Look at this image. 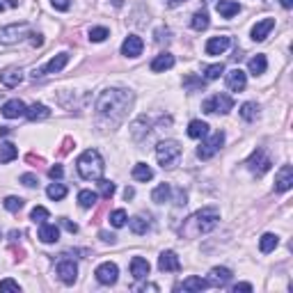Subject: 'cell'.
<instances>
[{
	"label": "cell",
	"mask_w": 293,
	"mask_h": 293,
	"mask_svg": "<svg viewBox=\"0 0 293 293\" xmlns=\"http://www.w3.org/2000/svg\"><path fill=\"white\" fill-rule=\"evenodd\" d=\"M96 279H99L101 284H105V286H110V284L117 282V275H120V268H117V263L112 261H105L101 263L99 268H96Z\"/></svg>",
	"instance_id": "8"
},
{
	"label": "cell",
	"mask_w": 293,
	"mask_h": 293,
	"mask_svg": "<svg viewBox=\"0 0 293 293\" xmlns=\"http://www.w3.org/2000/svg\"><path fill=\"white\" fill-rule=\"evenodd\" d=\"M158 268L163 270V273H177V270H181V261H179V257L172 252V250H167V252H163L158 257Z\"/></svg>",
	"instance_id": "14"
},
{
	"label": "cell",
	"mask_w": 293,
	"mask_h": 293,
	"mask_svg": "<svg viewBox=\"0 0 293 293\" xmlns=\"http://www.w3.org/2000/svg\"><path fill=\"white\" fill-rule=\"evenodd\" d=\"M32 46H41V35H32Z\"/></svg>",
	"instance_id": "56"
},
{
	"label": "cell",
	"mask_w": 293,
	"mask_h": 293,
	"mask_svg": "<svg viewBox=\"0 0 293 293\" xmlns=\"http://www.w3.org/2000/svg\"><path fill=\"white\" fill-rule=\"evenodd\" d=\"M108 37H110L108 28H92V30H90V39L96 41V44H99V41H105Z\"/></svg>",
	"instance_id": "43"
},
{
	"label": "cell",
	"mask_w": 293,
	"mask_h": 293,
	"mask_svg": "<svg viewBox=\"0 0 293 293\" xmlns=\"http://www.w3.org/2000/svg\"><path fill=\"white\" fill-rule=\"evenodd\" d=\"M245 85H248V76H245V71L241 69H231L227 74V87L231 92H241L245 90Z\"/></svg>",
	"instance_id": "17"
},
{
	"label": "cell",
	"mask_w": 293,
	"mask_h": 293,
	"mask_svg": "<svg viewBox=\"0 0 293 293\" xmlns=\"http://www.w3.org/2000/svg\"><path fill=\"white\" fill-rule=\"evenodd\" d=\"M190 25H193V30H197V32L206 30V28H209V14H206V12H195Z\"/></svg>",
	"instance_id": "33"
},
{
	"label": "cell",
	"mask_w": 293,
	"mask_h": 293,
	"mask_svg": "<svg viewBox=\"0 0 293 293\" xmlns=\"http://www.w3.org/2000/svg\"><path fill=\"white\" fill-rule=\"evenodd\" d=\"M126 220H129V215H126L124 209H117V211H112V213H110V224H112V227H117V229L124 227Z\"/></svg>",
	"instance_id": "38"
},
{
	"label": "cell",
	"mask_w": 293,
	"mask_h": 293,
	"mask_svg": "<svg viewBox=\"0 0 293 293\" xmlns=\"http://www.w3.org/2000/svg\"><path fill=\"white\" fill-rule=\"evenodd\" d=\"M206 286H209V282H206V279H202V277H188V279H184V282H181L179 288H184V291H204Z\"/></svg>",
	"instance_id": "30"
},
{
	"label": "cell",
	"mask_w": 293,
	"mask_h": 293,
	"mask_svg": "<svg viewBox=\"0 0 293 293\" xmlns=\"http://www.w3.org/2000/svg\"><path fill=\"white\" fill-rule=\"evenodd\" d=\"M46 195H48L53 202H60V199L67 197V186L65 184H50L48 188H46Z\"/></svg>",
	"instance_id": "34"
},
{
	"label": "cell",
	"mask_w": 293,
	"mask_h": 293,
	"mask_svg": "<svg viewBox=\"0 0 293 293\" xmlns=\"http://www.w3.org/2000/svg\"><path fill=\"white\" fill-rule=\"evenodd\" d=\"M291 186H293V167L291 165H282L277 172V179H275V190L286 193V190H291Z\"/></svg>",
	"instance_id": "10"
},
{
	"label": "cell",
	"mask_w": 293,
	"mask_h": 293,
	"mask_svg": "<svg viewBox=\"0 0 293 293\" xmlns=\"http://www.w3.org/2000/svg\"><path fill=\"white\" fill-rule=\"evenodd\" d=\"M229 46H231V39H229L227 35L211 37V39L206 41V53H209V55H222Z\"/></svg>",
	"instance_id": "15"
},
{
	"label": "cell",
	"mask_w": 293,
	"mask_h": 293,
	"mask_svg": "<svg viewBox=\"0 0 293 293\" xmlns=\"http://www.w3.org/2000/svg\"><path fill=\"white\" fill-rule=\"evenodd\" d=\"M245 165H248V167L252 169V172L257 174V177H261V174L268 172L273 163H270V158L266 156V151H263V149H257V151H252V156L248 158V163H245Z\"/></svg>",
	"instance_id": "7"
},
{
	"label": "cell",
	"mask_w": 293,
	"mask_h": 293,
	"mask_svg": "<svg viewBox=\"0 0 293 293\" xmlns=\"http://www.w3.org/2000/svg\"><path fill=\"white\" fill-rule=\"evenodd\" d=\"M222 74H224L222 62H220V65H211V67H206V69H204V78H206V80H218Z\"/></svg>",
	"instance_id": "39"
},
{
	"label": "cell",
	"mask_w": 293,
	"mask_h": 293,
	"mask_svg": "<svg viewBox=\"0 0 293 293\" xmlns=\"http://www.w3.org/2000/svg\"><path fill=\"white\" fill-rule=\"evenodd\" d=\"M231 108H233V99L229 94H213L202 103V110L204 112H209V114H213V112L227 114Z\"/></svg>",
	"instance_id": "5"
},
{
	"label": "cell",
	"mask_w": 293,
	"mask_h": 293,
	"mask_svg": "<svg viewBox=\"0 0 293 293\" xmlns=\"http://www.w3.org/2000/svg\"><path fill=\"white\" fill-rule=\"evenodd\" d=\"M215 10H218L220 16H224V19H231V16H236L241 12V5H239V3H233V0H218Z\"/></svg>",
	"instance_id": "23"
},
{
	"label": "cell",
	"mask_w": 293,
	"mask_h": 293,
	"mask_svg": "<svg viewBox=\"0 0 293 293\" xmlns=\"http://www.w3.org/2000/svg\"><path fill=\"white\" fill-rule=\"evenodd\" d=\"M188 135L193 140L206 138V135H209V124H206V122H202V120H193L188 124Z\"/></svg>",
	"instance_id": "25"
},
{
	"label": "cell",
	"mask_w": 293,
	"mask_h": 293,
	"mask_svg": "<svg viewBox=\"0 0 293 293\" xmlns=\"http://www.w3.org/2000/svg\"><path fill=\"white\" fill-rule=\"evenodd\" d=\"M266 67H268V60H266V55H254L252 60L248 62V69H250V74L252 76H261L263 71H266Z\"/></svg>",
	"instance_id": "27"
},
{
	"label": "cell",
	"mask_w": 293,
	"mask_h": 293,
	"mask_svg": "<svg viewBox=\"0 0 293 293\" xmlns=\"http://www.w3.org/2000/svg\"><path fill=\"white\" fill-rule=\"evenodd\" d=\"M218 220H220V211L215 209V206H206V209L197 211L193 218H188V222L195 227L193 233H209L215 229Z\"/></svg>",
	"instance_id": "3"
},
{
	"label": "cell",
	"mask_w": 293,
	"mask_h": 293,
	"mask_svg": "<svg viewBox=\"0 0 293 293\" xmlns=\"http://www.w3.org/2000/svg\"><path fill=\"white\" fill-rule=\"evenodd\" d=\"M3 206H5L7 211H12V213H19V211L23 209V199L21 197H5Z\"/></svg>",
	"instance_id": "41"
},
{
	"label": "cell",
	"mask_w": 293,
	"mask_h": 293,
	"mask_svg": "<svg viewBox=\"0 0 293 293\" xmlns=\"http://www.w3.org/2000/svg\"><path fill=\"white\" fill-rule=\"evenodd\" d=\"M239 291H243V293H250V291H252V284H248V282H241V284H236V286H233V293H239Z\"/></svg>",
	"instance_id": "49"
},
{
	"label": "cell",
	"mask_w": 293,
	"mask_h": 293,
	"mask_svg": "<svg viewBox=\"0 0 293 293\" xmlns=\"http://www.w3.org/2000/svg\"><path fill=\"white\" fill-rule=\"evenodd\" d=\"M129 224H131V231L138 233V236H142V233H147L151 229V222L144 218V215H135V218L131 220Z\"/></svg>",
	"instance_id": "29"
},
{
	"label": "cell",
	"mask_w": 293,
	"mask_h": 293,
	"mask_svg": "<svg viewBox=\"0 0 293 293\" xmlns=\"http://www.w3.org/2000/svg\"><path fill=\"white\" fill-rule=\"evenodd\" d=\"M10 126H0V138H5V135H10Z\"/></svg>",
	"instance_id": "55"
},
{
	"label": "cell",
	"mask_w": 293,
	"mask_h": 293,
	"mask_svg": "<svg viewBox=\"0 0 293 293\" xmlns=\"http://www.w3.org/2000/svg\"><path fill=\"white\" fill-rule=\"evenodd\" d=\"M25 117L30 122H39V120H46V117H50V110L46 108L44 103H32L30 108L25 110Z\"/></svg>",
	"instance_id": "26"
},
{
	"label": "cell",
	"mask_w": 293,
	"mask_h": 293,
	"mask_svg": "<svg viewBox=\"0 0 293 293\" xmlns=\"http://www.w3.org/2000/svg\"><path fill=\"white\" fill-rule=\"evenodd\" d=\"M279 5H282L284 10H291V7H293V0H279Z\"/></svg>",
	"instance_id": "54"
},
{
	"label": "cell",
	"mask_w": 293,
	"mask_h": 293,
	"mask_svg": "<svg viewBox=\"0 0 293 293\" xmlns=\"http://www.w3.org/2000/svg\"><path fill=\"white\" fill-rule=\"evenodd\" d=\"M67 65H69V53H60V55H55V57H50V60L41 67V71H44V74H57V71H62Z\"/></svg>",
	"instance_id": "18"
},
{
	"label": "cell",
	"mask_w": 293,
	"mask_h": 293,
	"mask_svg": "<svg viewBox=\"0 0 293 293\" xmlns=\"http://www.w3.org/2000/svg\"><path fill=\"white\" fill-rule=\"evenodd\" d=\"M48 174H50V177H53V179H60L62 174H65V169H62L60 165H53V167L48 169Z\"/></svg>",
	"instance_id": "50"
},
{
	"label": "cell",
	"mask_w": 293,
	"mask_h": 293,
	"mask_svg": "<svg viewBox=\"0 0 293 293\" xmlns=\"http://www.w3.org/2000/svg\"><path fill=\"white\" fill-rule=\"evenodd\" d=\"M140 291H158V286L156 284H144V286H140Z\"/></svg>",
	"instance_id": "53"
},
{
	"label": "cell",
	"mask_w": 293,
	"mask_h": 293,
	"mask_svg": "<svg viewBox=\"0 0 293 293\" xmlns=\"http://www.w3.org/2000/svg\"><path fill=\"white\" fill-rule=\"evenodd\" d=\"M277 243H279V239L275 236V233H263L261 241H259V250H261L263 254H268L277 248Z\"/></svg>",
	"instance_id": "31"
},
{
	"label": "cell",
	"mask_w": 293,
	"mask_h": 293,
	"mask_svg": "<svg viewBox=\"0 0 293 293\" xmlns=\"http://www.w3.org/2000/svg\"><path fill=\"white\" fill-rule=\"evenodd\" d=\"M21 184L28 186V188H35V186H37V177H35V174H23V177H21Z\"/></svg>",
	"instance_id": "47"
},
{
	"label": "cell",
	"mask_w": 293,
	"mask_h": 293,
	"mask_svg": "<svg viewBox=\"0 0 293 293\" xmlns=\"http://www.w3.org/2000/svg\"><path fill=\"white\" fill-rule=\"evenodd\" d=\"M16 156H19V149H16L12 142H3V144H0V163H12Z\"/></svg>",
	"instance_id": "32"
},
{
	"label": "cell",
	"mask_w": 293,
	"mask_h": 293,
	"mask_svg": "<svg viewBox=\"0 0 293 293\" xmlns=\"http://www.w3.org/2000/svg\"><path fill=\"white\" fill-rule=\"evenodd\" d=\"M25 110H28V105H25L21 99H12L3 105V114H5L7 120H19V117L25 114Z\"/></svg>",
	"instance_id": "16"
},
{
	"label": "cell",
	"mask_w": 293,
	"mask_h": 293,
	"mask_svg": "<svg viewBox=\"0 0 293 293\" xmlns=\"http://www.w3.org/2000/svg\"><path fill=\"white\" fill-rule=\"evenodd\" d=\"M99 195L103 199H110L114 195V184L108 179H99Z\"/></svg>",
	"instance_id": "40"
},
{
	"label": "cell",
	"mask_w": 293,
	"mask_h": 293,
	"mask_svg": "<svg viewBox=\"0 0 293 293\" xmlns=\"http://www.w3.org/2000/svg\"><path fill=\"white\" fill-rule=\"evenodd\" d=\"M0 291H14V293H19L21 286H19V282H14V279H3V282H0Z\"/></svg>",
	"instance_id": "44"
},
{
	"label": "cell",
	"mask_w": 293,
	"mask_h": 293,
	"mask_svg": "<svg viewBox=\"0 0 293 293\" xmlns=\"http://www.w3.org/2000/svg\"><path fill=\"white\" fill-rule=\"evenodd\" d=\"M131 103H133V94L129 90H105L96 99V110L103 117H112L114 122H120Z\"/></svg>",
	"instance_id": "1"
},
{
	"label": "cell",
	"mask_w": 293,
	"mask_h": 293,
	"mask_svg": "<svg viewBox=\"0 0 293 293\" xmlns=\"http://www.w3.org/2000/svg\"><path fill=\"white\" fill-rule=\"evenodd\" d=\"M50 5H53L57 12H67L69 5H71V0H50Z\"/></svg>",
	"instance_id": "45"
},
{
	"label": "cell",
	"mask_w": 293,
	"mask_h": 293,
	"mask_svg": "<svg viewBox=\"0 0 293 293\" xmlns=\"http://www.w3.org/2000/svg\"><path fill=\"white\" fill-rule=\"evenodd\" d=\"M169 195H172V188H169L167 184H160L158 188H154V193H151V199H154L156 204H165L169 199Z\"/></svg>",
	"instance_id": "35"
},
{
	"label": "cell",
	"mask_w": 293,
	"mask_h": 293,
	"mask_svg": "<svg viewBox=\"0 0 293 293\" xmlns=\"http://www.w3.org/2000/svg\"><path fill=\"white\" fill-rule=\"evenodd\" d=\"M21 80H23V71L21 69H5L0 74V83L5 87H16V85H21Z\"/></svg>",
	"instance_id": "24"
},
{
	"label": "cell",
	"mask_w": 293,
	"mask_h": 293,
	"mask_svg": "<svg viewBox=\"0 0 293 293\" xmlns=\"http://www.w3.org/2000/svg\"><path fill=\"white\" fill-rule=\"evenodd\" d=\"M229 279H231V270L229 268H222V266H215V268H211V273H209V286H218V288H222V286H227L229 284Z\"/></svg>",
	"instance_id": "12"
},
{
	"label": "cell",
	"mask_w": 293,
	"mask_h": 293,
	"mask_svg": "<svg viewBox=\"0 0 293 293\" xmlns=\"http://www.w3.org/2000/svg\"><path fill=\"white\" fill-rule=\"evenodd\" d=\"M156 158L163 167H174L177 160L181 158V144L177 140H163L156 147Z\"/></svg>",
	"instance_id": "4"
},
{
	"label": "cell",
	"mask_w": 293,
	"mask_h": 293,
	"mask_svg": "<svg viewBox=\"0 0 293 293\" xmlns=\"http://www.w3.org/2000/svg\"><path fill=\"white\" fill-rule=\"evenodd\" d=\"M163 3L167 7H177V5H181V3H186V0H163Z\"/></svg>",
	"instance_id": "52"
},
{
	"label": "cell",
	"mask_w": 293,
	"mask_h": 293,
	"mask_svg": "<svg viewBox=\"0 0 293 293\" xmlns=\"http://www.w3.org/2000/svg\"><path fill=\"white\" fill-rule=\"evenodd\" d=\"M99 236H101V241H105V243H114V239H117L114 233H108V231H101Z\"/></svg>",
	"instance_id": "51"
},
{
	"label": "cell",
	"mask_w": 293,
	"mask_h": 293,
	"mask_svg": "<svg viewBox=\"0 0 293 293\" xmlns=\"http://www.w3.org/2000/svg\"><path fill=\"white\" fill-rule=\"evenodd\" d=\"M174 67V55L172 53H160L154 57V62H151V71H156V74H160V71H167Z\"/></svg>",
	"instance_id": "21"
},
{
	"label": "cell",
	"mask_w": 293,
	"mask_h": 293,
	"mask_svg": "<svg viewBox=\"0 0 293 293\" xmlns=\"http://www.w3.org/2000/svg\"><path fill=\"white\" fill-rule=\"evenodd\" d=\"M60 239V229L55 227L50 222H41L39 227V241L41 243H55V241Z\"/></svg>",
	"instance_id": "22"
},
{
	"label": "cell",
	"mask_w": 293,
	"mask_h": 293,
	"mask_svg": "<svg viewBox=\"0 0 293 293\" xmlns=\"http://www.w3.org/2000/svg\"><path fill=\"white\" fill-rule=\"evenodd\" d=\"M275 28V19H263V21H259L257 25L252 28V39L254 41H263L266 37L270 35V30Z\"/></svg>",
	"instance_id": "20"
},
{
	"label": "cell",
	"mask_w": 293,
	"mask_h": 293,
	"mask_svg": "<svg viewBox=\"0 0 293 293\" xmlns=\"http://www.w3.org/2000/svg\"><path fill=\"white\" fill-rule=\"evenodd\" d=\"M184 85L188 87V90H197V87H204V80H197V78H193V76H190V78L184 80Z\"/></svg>",
	"instance_id": "46"
},
{
	"label": "cell",
	"mask_w": 293,
	"mask_h": 293,
	"mask_svg": "<svg viewBox=\"0 0 293 293\" xmlns=\"http://www.w3.org/2000/svg\"><path fill=\"white\" fill-rule=\"evenodd\" d=\"M257 114H259V105L257 103H243L241 105V117H243L245 122H254L257 120Z\"/></svg>",
	"instance_id": "37"
},
{
	"label": "cell",
	"mask_w": 293,
	"mask_h": 293,
	"mask_svg": "<svg viewBox=\"0 0 293 293\" xmlns=\"http://www.w3.org/2000/svg\"><path fill=\"white\" fill-rule=\"evenodd\" d=\"M57 275H60V279L65 284H74L76 277H78V266H76V261L62 259V261L57 263Z\"/></svg>",
	"instance_id": "9"
},
{
	"label": "cell",
	"mask_w": 293,
	"mask_h": 293,
	"mask_svg": "<svg viewBox=\"0 0 293 293\" xmlns=\"http://www.w3.org/2000/svg\"><path fill=\"white\" fill-rule=\"evenodd\" d=\"M60 224H62V227H65L69 233H76V231H78V224L71 222V220H67V218H62V220H60Z\"/></svg>",
	"instance_id": "48"
},
{
	"label": "cell",
	"mask_w": 293,
	"mask_h": 293,
	"mask_svg": "<svg viewBox=\"0 0 293 293\" xmlns=\"http://www.w3.org/2000/svg\"><path fill=\"white\" fill-rule=\"evenodd\" d=\"M76 165H78V174L85 181H99L101 177H103V169H105L103 158H101V154L96 149L83 151Z\"/></svg>",
	"instance_id": "2"
},
{
	"label": "cell",
	"mask_w": 293,
	"mask_h": 293,
	"mask_svg": "<svg viewBox=\"0 0 293 293\" xmlns=\"http://www.w3.org/2000/svg\"><path fill=\"white\" fill-rule=\"evenodd\" d=\"M151 266L147 259L142 257H133V261H131V275H133L135 279H147V275H149Z\"/></svg>",
	"instance_id": "19"
},
{
	"label": "cell",
	"mask_w": 293,
	"mask_h": 293,
	"mask_svg": "<svg viewBox=\"0 0 293 293\" xmlns=\"http://www.w3.org/2000/svg\"><path fill=\"white\" fill-rule=\"evenodd\" d=\"M28 32V23H21V25H7L0 30V41L3 44H12V41H19L21 37Z\"/></svg>",
	"instance_id": "11"
},
{
	"label": "cell",
	"mask_w": 293,
	"mask_h": 293,
	"mask_svg": "<svg viewBox=\"0 0 293 293\" xmlns=\"http://www.w3.org/2000/svg\"><path fill=\"white\" fill-rule=\"evenodd\" d=\"M133 195H135V190H133V188H126V190H124V197H126V199H131Z\"/></svg>",
	"instance_id": "57"
},
{
	"label": "cell",
	"mask_w": 293,
	"mask_h": 293,
	"mask_svg": "<svg viewBox=\"0 0 293 293\" xmlns=\"http://www.w3.org/2000/svg\"><path fill=\"white\" fill-rule=\"evenodd\" d=\"M133 179L135 181H151L154 179V169H151L147 163L133 165Z\"/></svg>",
	"instance_id": "28"
},
{
	"label": "cell",
	"mask_w": 293,
	"mask_h": 293,
	"mask_svg": "<svg viewBox=\"0 0 293 293\" xmlns=\"http://www.w3.org/2000/svg\"><path fill=\"white\" fill-rule=\"evenodd\" d=\"M224 144V133L222 131H215L213 135H211L209 140H204L202 144H199V149H197V158L202 160H209L211 156H215V151L220 149Z\"/></svg>",
	"instance_id": "6"
},
{
	"label": "cell",
	"mask_w": 293,
	"mask_h": 293,
	"mask_svg": "<svg viewBox=\"0 0 293 293\" xmlns=\"http://www.w3.org/2000/svg\"><path fill=\"white\" fill-rule=\"evenodd\" d=\"M142 39H140L138 35H129L124 39V44H122V55H126V57H138V55H142Z\"/></svg>",
	"instance_id": "13"
},
{
	"label": "cell",
	"mask_w": 293,
	"mask_h": 293,
	"mask_svg": "<svg viewBox=\"0 0 293 293\" xmlns=\"http://www.w3.org/2000/svg\"><path fill=\"white\" fill-rule=\"evenodd\" d=\"M48 209H46V206H35V209H32V213H30V220H35V222H46V220H48Z\"/></svg>",
	"instance_id": "42"
},
{
	"label": "cell",
	"mask_w": 293,
	"mask_h": 293,
	"mask_svg": "<svg viewBox=\"0 0 293 293\" xmlns=\"http://www.w3.org/2000/svg\"><path fill=\"white\" fill-rule=\"evenodd\" d=\"M96 199H99V195L92 193V190H80L78 193V202H80L83 209H92V206L96 204Z\"/></svg>",
	"instance_id": "36"
}]
</instances>
